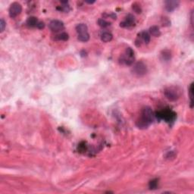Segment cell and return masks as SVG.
Instances as JSON below:
<instances>
[{
	"mask_svg": "<svg viewBox=\"0 0 194 194\" xmlns=\"http://www.w3.org/2000/svg\"><path fill=\"white\" fill-rule=\"evenodd\" d=\"M165 96L170 101H176L179 98L180 94L174 87H168L165 90Z\"/></svg>",
	"mask_w": 194,
	"mask_h": 194,
	"instance_id": "52a82bcc",
	"label": "cell"
},
{
	"mask_svg": "<svg viewBox=\"0 0 194 194\" xmlns=\"http://www.w3.org/2000/svg\"><path fill=\"white\" fill-rule=\"evenodd\" d=\"M21 11H22V6L18 2H13L9 7V16L11 18H15L17 17L18 15H19L21 14Z\"/></svg>",
	"mask_w": 194,
	"mask_h": 194,
	"instance_id": "8992f818",
	"label": "cell"
},
{
	"mask_svg": "<svg viewBox=\"0 0 194 194\" xmlns=\"http://www.w3.org/2000/svg\"><path fill=\"white\" fill-rule=\"evenodd\" d=\"M134 51L131 47H128L127 48L125 54L121 56L119 62L121 65H131L134 62Z\"/></svg>",
	"mask_w": 194,
	"mask_h": 194,
	"instance_id": "3957f363",
	"label": "cell"
},
{
	"mask_svg": "<svg viewBox=\"0 0 194 194\" xmlns=\"http://www.w3.org/2000/svg\"><path fill=\"white\" fill-rule=\"evenodd\" d=\"M113 38V36L111 33L108 32H104L103 34H102L101 35V40L104 42H110L111 40Z\"/></svg>",
	"mask_w": 194,
	"mask_h": 194,
	"instance_id": "9a60e30c",
	"label": "cell"
},
{
	"mask_svg": "<svg viewBox=\"0 0 194 194\" xmlns=\"http://www.w3.org/2000/svg\"><path fill=\"white\" fill-rule=\"evenodd\" d=\"M38 19L36 17H29L26 21V24L29 28H36L39 23Z\"/></svg>",
	"mask_w": 194,
	"mask_h": 194,
	"instance_id": "8fae6325",
	"label": "cell"
},
{
	"mask_svg": "<svg viewBox=\"0 0 194 194\" xmlns=\"http://www.w3.org/2000/svg\"><path fill=\"white\" fill-rule=\"evenodd\" d=\"M156 118L152 108L149 106H146L141 112V116L137 120L136 125L139 129H146L150 126Z\"/></svg>",
	"mask_w": 194,
	"mask_h": 194,
	"instance_id": "6da1fadb",
	"label": "cell"
},
{
	"mask_svg": "<svg viewBox=\"0 0 194 194\" xmlns=\"http://www.w3.org/2000/svg\"><path fill=\"white\" fill-rule=\"evenodd\" d=\"M49 28L53 32L57 33V32L63 30L65 26H64V23L62 21H59V20H53V21H50V23L49 24Z\"/></svg>",
	"mask_w": 194,
	"mask_h": 194,
	"instance_id": "9c48e42d",
	"label": "cell"
},
{
	"mask_svg": "<svg viewBox=\"0 0 194 194\" xmlns=\"http://www.w3.org/2000/svg\"><path fill=\"white\" fill-rule=\"evenodd\" d=\"M132 9H133V10L136 13H137V14H140L142 11L141 7H140V5H139L138 3H137V2H135V3H133V4L132 5Z\"/></svg>",
	"mask_w": 194,
	"mask_h": 194,
	"instance_id": "7402d4cb",
	"label": "cell"
},
{
	"mask_svg": "<svg viewBox=\"0 0 194 194\" xmlns=\"http://www.w3.org/2000/svg\"><path fill=\"white\" fill-rule=\"evenodd\" d=\"M149 34L152 36L158 37V36H160L161 31L158 26H152L149 30Z\"/></svg>",
	"mask_w": 194,
	"mask_h": 194,
	"instance_id": "7c38bea8",
	"label": "cell"
},
{
	"mask_svg": "<svg viewBox=\"0 0 194 194\" xmlns=\"http://www.w3.org/2000/svg\"><path fill=\"white\" fill-rule=\"evenodd\" d=\"M180 2L179 1H175V0H169L165 2V9L169 12H171L177 9L179 6Z\"/></svg>",
	"mask_w": 194,
	"mask_h": 194,
	"instance_id": "30bf717a",
	"label": "cell"
},
{
	"mask_svg": "<svg viewBox=\"0 0 194 194\" xmlns=\"http://www.w3.org/2000/svg\"><path fill=\"white\" fill-rule=\"evenodd\" d=\"M69 36H68V34L66 33V32H62L61 34H58L55 36V40H61V41H66L68 40Z\"/></svg>",
	"mask_w": 194,
	"mask_h": 194,
	"instance_id": "ac0fdd59",
	"label": "cell"
},
{
	"mask_svg": "<svg viewBox=\"0 0 194 194\" xmlns=\"http://www.w3.org/2000/svg\"><path fill=\"white\" fill-rule=\"evenodd\" d=\"M136 24L135 17L131 14H129L126 18L125 20L122 22H121L120 27L124 28H131L134 27Z\"/></svg>",
	"mask_w": 194,
	"mask_h": 194,
	"instance_id": "ba28073f",
	"label": "cell"
},
{
	"mask_svg": "<svg viewBox=\"0 0 194 194\" xmlns=\"http://www.w3.org/2000/svg\"><path fill=\"white\" fill-rule=\"evenodd\" d=\"M150 40H151V36H150L149 32L144 30V31H142L138 34L135 40V45L137 47H139L141 46L142 43L148 44L150 42Z\"/></svg>",
	"mask_w": 194,
	"mask_h": 194,
	"instance_id": "277c9868",
	"label": "cell"
},
{
	"mask_svg": "<svg viewBox=\"0 0 194 194\" xmlns=\"http://www.w3.org/2000/svg\"><path fill=\"white\" fill-rule=\"evenodd\" d=\"M132 71L134 74L139 77H142L147 73V67L143 61H138L134 65Z\"/></svg>",
	"mask_w": 194,
	"mask_h": 194,
	"instance_id": "5b68a950",
	"label": "cell"
},
{
	"mask_svg": "<svg viewBox=\"0 0 194 194\" xmlns=\"http://www.w3.org/2000/svg\"><path fill=\"white\" fill-rule=\"evenodd\" d=\"M161 57L162 59V60L164 61H169L171 58V52L168 49H165V50H163L161 53Z\"/></svg>",
	"mask_w": 194,
	"mask_h": 194,
	"instance_id": "2e32d148",
	"label": "cell"
},
{
	"mask_svg": "<svg viewBox=\"0 0 194 194\" xmlns=\"http://www.w3.org/2000/svg\"><path fill=\"white\" fill-rule=\"evenodd\" d=\"M76 30L77 34L87 33L88 32V28H87V24H79L76 26Z\"/></svg>",
	"mask_w": 194,
	"mask_h": 194,
	"instance_id": "5bb4252c",
	"label": "cell"
},
{
	"mask_svg": "<svg viewBox=\"0 0 194 194\" xmlns=\"http://www.w3.org/2000/svg\"><path fill=\"white\" fill-rule=\"evenodd\" d=\"M45 27V24L44 23L42 22V21H39L38 24H37V27H36V28H38V29L41 30L42 29V28H44Z\"/></svg>",
	"mask_w": 194,
	"mask_h": 194,
	"instance_id": "484cf974",
	"label": "cell"
},
{
	"mask_svg": "<svg viewBox=\"0 0 194 194\" xmlns=\"http://www.w3.org/2000/svg\"><path fill=\"white\" fill-rule=\"evenodd\" d=\"M5 26H6V23L5 21H4L3 18H1L0 20V32L2 33V32L5 30Z\"/></svg>",
	"mask_w": 194,
	"mask_h": 194,
	"instance_id": "cb8c5ba5",
	"label": "cell"
},
{
	"mask_svg": "<svg viewBox=\"0 0 194 194\" xmlns=\"http://www.w3.org/2000/svg\"><path fill=\"white\" fill-rule=\"evenodd\" d=\"M77 39L81 42H87L90 40V34L88 32L87 33H83V34H77Z\"/></svg>",
	"mask_w": 194,
	"mask_h": 194,
	"instance_id": "e0dca14e",
	"label": "cell"
},
{
	"mask_svg": "<svg viewBox=\"0 0 194 194\" xmlns=\"http://www.w3.org/2000/svg\"><path fill=\"white\" fill-rule=\"evenodd\" d=\"M98 24H99V27L102 28H106L111 25V24H110L109 22H108L107 21H106V20L103 19V18H99V19L98 20Z\"/></svg>",
	"mask_w": 194,
	"mask_h": 194,
	"instance_id": "44dd1931",
	"label": "cell"
},
{
	"mask_svg": "<svg viewBox=\"0 0 194 194\" xmlns=\"http://www.w3.org/2000/svg\"><path fill=\"white\" fill-rule=\"evenodd\" d=\"M162 25L163 26H169L171 25V21H169L168 18H162Z\"/></svg>",
	"mask_w": 194,
	"mask_h": 194,
	"instance_id": "d4e9b609",
	"label": "cell"
},
{
	"mask_svg": "<svg viewBox=\"0 0 194 194\" xmlns=\"http://www.w3.org/2000/svg\"><path fill=\"white\" fill-rule=\"evenodd\" d=\"M158 187V179L155 178V179L150 181L149 183V187L150 190H156Z\"/></svg>",
	"mask_w": 194,
	"mask_h": 194,
	"instance_id": "ffe728a7",
	"label": "cell"
},
{
	"mask_svg": "<svg viewBox=\"0 0 194 194\" xmlns=\"http://www.w3.org/2000/svg\"><path fill=\"white\" fill-rule=\"evenodd\" d=\"M78 150L80 152H85L86 150H87V145H86V143L85 142H81L79 145H78Z\"/></svg>",
	"mask_w": 194,
	"mask_h": 194,
	"instance_id": "603a6c76",
	"label": "cell"
},
{
	"mask_svg": "<svg viewBox=\"0 0 194 194\" xmlns=\"http://www.w3.org/2000/svg\"><path fill=\"white\" fill-rule=\"evenodd\" d=\"M61 3L62 4V5H61V6H58L57 7L58 10H59L60 11H63V12H68V11L71 10L68 1H61Z\"/></svg>",
	"mask_w": 194,
	"mask_h": 194,
	"instance_id": "4fadbf2b",
	"label": "cell"
},
{
	"mask_svg": "<svg viewBox=\"0 0 194 194\" xmlns=\"http://www.w3.org/2000/svg\"><path fill=\"white\" fill-rule=\"evenodd\" d=\"M155 116L158 118V120H164L166 123L171 124L174 122V121L176 120L177 115L170 108H165L156 112Z\"/></svg>",
	"mask_w": 194,
	"mask_h": 194,
	"instance_id": "7a4b0ae2",
	"label": "cell"
},
{
	"mask_svg": "<svg viewBox=\"0 0 194 194\" xmlns=\"http://www.w3.org/2000/svg\"><path fill=\"white\" fill-rule=\"evenodd\" d=\"M193 83H192L189 88V96L190 99V108L193 107V92H194Z\"/></svg>",
	"mask_w": 194,
	"mask_h": 194,
	"instance_id": "d6986e66",
	"label": "cell"
},
{
	"mask_svg": "<svg viewBox=\"0 0 194 194\" xmlns=\"http://www.w3.org/2000/svg\"><path fill=\"white\" fill-rule=\"evenodd\" d=\"M94 1H93V2H87V1H86V3H88V4H93V3H94Z\"/></svg>",
	"mask_w": 194,
	"mask_h": 194,
	"instance_id": "4316f807",
	"label": "cell"
}]
</instances>
